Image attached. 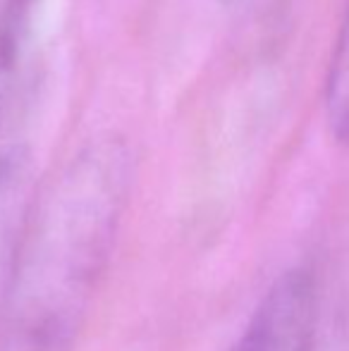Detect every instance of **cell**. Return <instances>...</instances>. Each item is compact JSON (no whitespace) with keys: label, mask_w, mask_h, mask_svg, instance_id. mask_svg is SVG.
Returning <instances> with one entry per match:
<instances>
[{"label":"cell","mask_w":349,"mask_h":351,"mask_svg":"<svg viewBox=\"0 0 349 351\" xmlns=\"http://www.w3.org/2000/svg\"><path fill=\"white\" fill-rule=\"evenodd\" d=\"M24 17H27L24 0H10L0 14V146H5L3 130L12 106L14 86H17Z\"/></svg>","instance_id":"3"},{"label":"cell","mask_w":349,"mask_h":351,"mask_svg":"<svg viewBox=\"0 0 349 351\" xmlns=\"http://www.w3.org/2000/svg\"><path fill=\"white\" fill-rule=\"evenodd\" d=\"M14 167H17V153L10 146H0V191L5 189V184L12 177Z\"/></svg>","instance_id":"4"},{"label":"cell","mask_w":349,"mask_h":351,"mask_svg":"<svg viewBox=\"0 0 349 351\" xmlns=\"http://www.w3.org/2000/svg\"><path fill=\"white\" fill-rule=\"evenodd\" d=\"M120 139L88 143L51 182L27 222L5 299L3 351H72L108 270L130 199Z\"/></svg>","instance_id":"1"},{"label":"cell","mask_w":349,"mask_h":351,"mask_svg":"<svg viewBox=\"0 0 349 351\" xmlns=\"http://www.w3.org/2000/svg\"><path fill=\"white\" fill-rule=\"evenodd\" d=\"M265 351H323V347H273Z\"/></svg>","instance_id":"5"},{"label":"cell","mask_w":349,"mask_h":351,"mask_svg":"<svg viewBox=\"0 0 349 351\" xmlns=\"http://www.w3.org/2000/svg\"><path fill=\"white\" fill-rule=\"evenodd\" d=\"M326 122L335 141L349 146V0L326 77Z\"/></svg>","instance_id":"2"}]
</instances>
